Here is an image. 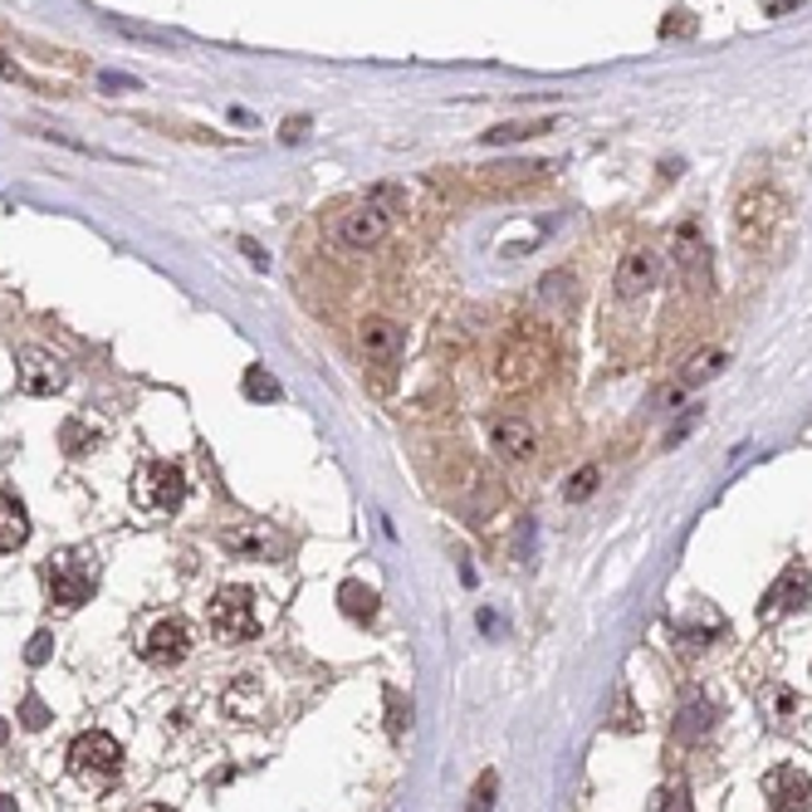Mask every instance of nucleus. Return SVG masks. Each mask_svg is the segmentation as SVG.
I'll list each match as a JSON object with an SVG mask.
<instances>
[{
	"instance_id": "1",
	"label": "nucleus",
	"mask_w": 812,
	"mask_h": 812,
	"mask_svg": "<svg viewBox=\"0 0 812 812\" xmlns=\"http://www.w3.org/2000/svg\"><path fill=\"white\" fill-rule=\"evenodd\" d=\"M548 363H553V343H548V333H539L529 323V329H514L510 339H504L500 357H494V377H500L510 392H519V387L539 382L548 373Z\"/></svg>"
},
{
	"instance_id": "2",
	"label": "nucleus",
	"mask_w": 812,
	"mask_h": 812,
	"mask_svg": "<svg viewBox=\"0 0 812 812\" xmlns=\"http://www.w3.org/2000/svg\"><path fill=\"white\" fill-rule=\"evenodd\" d=\"M45 587L49 603L59 607H83L99 587V558L83 553V548H59V553L45 558Z\"/></svg>"
},
{
	"instance_id": "3",
	"label": "nucleus",
	"mask_w": 812,
	"mask_h": 812,
	"mask_svg": "<svg viewBox=\"0 0 812 812\" xmlns=\"http://www.w3.org/2000/svg\"><path fill=\"white\" fill-rule=\"evenodd\" d=\"M788 220V202L774 192V186H758V192H744L740 206H734V230L748 250H764L774 240V230Z\"/></svg>"
},
{
	"instance_id": "4",
	"label": "nucleus",
	"mask_w": 812,
	"mask_h": 812,
	"mask_svg": "<svg viewBox=\"0 0 812 812\" xmlns=\"http://www.w3.org/2000/svg\"><path fill=\"white\" fill-rule=\"evenodd\" d=\"M69 768H73V778H83V784H93V788L113 784L123 768V744L113 740L108 730H83L79 740L69 744Z\"/></svg>"
},
{
	"instance_id": "5",
	"label": "nucleus",
	"mask_w": 812,
	"mask_h": 812,
	"mask_svg": "<svg viewBox=\"0 0 812 812\" xmlns=\"http://www.w3.org/2000/svg\"><path fill=\"white\" fill-rule=\"evenodd\" d=\"M133 500L142 504V510H152V514L182 510V500H186V474H182V466H172V460H147V466L137 470Z\"/></svg>"
},
{
	"instance_id": "6",
	"label": "nucleus",
	"mask_w": 812,
	"mask_h": 812,
	"mask_svg": "<svg viewBox=\"0 0 812 812\" xmlns=\"http://www.w3.org/2000/svg\"><path fill=\"white\" fill-rule=\"evenodd\" d=\"M210 627H216L220 641H250L260 631V617H255V593L240 583L220 587L216 603H210Z\"/></svg>"
},
{
	"instance_id": "7",
	"label": "nucleus",
	"mask_w": 812,
	"mask_h": 812,
	"mask_svg": "<svg viewBox=\"0 0 812 812\" xmlns=\"http://www.w3.org/2000/svg\"><path fill=\"white\" fill-rule=\"evenodd\" d=\"M768 812H808L812 808V778L798 764H778L764 774Z\"/></svg>"
},
{
	"instance_id": "8",
	"label": "nucleus",
	"mask_w": 812,
	"mask_h": 812,
	"mask_svg": "<svg viewBox=\"0 0 812 812\" xmlns=\"http://www.w3.org/2000/svg\"><path fill=\"white\" fill-rule=\"evenodd\" d=\"M803 607H808V568L788 563L778 573V583L764 593V603H758V621H784L788 611H803Z\"/></svg>"
},
{
	"instance_id": "9",
	"label": "nucleus",
	"mask_w": 812,
	"mask_h": 812,
	"mask_svg": "<svg viewBox=\"0 0 812 812\" xmlns=\"http://www.w3.org/2000/svg\"><path fill=\"white\" fill-rule=\"evenodd\" d=\"M186 651H192V627H186L182 617H162L142 637V661H147V666H176Z\"/></svg>"
},
{
	"instance_id": "10",
	"label": "nucleus",
	"mask_w": 812,
	"mask_h": 812,
	"mask_svg": "<svg viewBox=\"0 0 812 812\" xmlns=\"http://www.w3.org/2000/svg\"><path fill=\"white\" fill-rule=\"evenodd\" d=\"M382 236H387V210H377L373 202H367V206H353V210H343V220H339V240H343L347 250H373Z\"/></svg>"
},
{
	"instance_id": "11",
	"label": "nucleus",
	"mask_w": 812,
	"mask_h": 812,
	"mask_svg": "<svg viewBox=\"0 0 812 812\" xmlns=\"http://www.w3.org/2000/svg\"><path fill=\"white\" fill-rule=\"evenodd\" d=\"M656 279H661L656 250H627V255H621V265H617V294L621 299H637V294L656 289Z\"/></svg>"
},
{
	"instance_id": "12",
	"label": "nucleus",
	"mask_w": 812,
	"mask_h": 812,
	"mask_svg": "<svg viewBox=\"0 0 812 812\" xmlns=\"http://www.w3.org/2000/svg\"><path fill=\"white\" fill-rule=\"evenodd\" d=\"M357 343H363V353L373 357V363H397L407 347V329L392 319H363V329H357Z\"/></svg>"
},
{
	"instance_id": "13",
	"label": "nucleus",
	"mask_w": 812,
	"mask_h": 812,
	"mask_svg": "<svg viewBox=\"0 0 812 812\" xmlns=\"http://www.w3.org/2000/svg\"><path fill=\"white\" fill-rule=\"evenodd\" d=\"M20 387H25L30 397H49L65 387V367L49 353H35V347H30V353H20Z\"/></svg>"
},
{
	"instance_id": "14",
	"label": "nucleus",
	"mask_w": 812,
	"mask_h": 812,
	"mask_svg": "<svg viewBox=\"0 0 812 812\" xmlns=\"http://www.w3.org/2000/svg\"><path fill=\"white\" fill-rule=\"evenodd\" d=\"M490 441L500 446V456H510V460H529L534 446H539V436H534V426L524 416H494Z\"/></svg>"
},
{
	"instance_id": "15",
	"label": "nucleus",
	"mask_w": 812,
	"mask_h": 812,
	"mask_svg": "<svg viewBox=\"0 0 812 812\" xmlns=\"http://www.w3.org/2000/svg\"><path fill=\"white\" fill-rule=\"evenodd\" d=\"M30 539V514L10 490H0V553H15Z\"/></svg>"
},
{
	"instance_id": "16",
	"label": "nucleus",
	"mask_w": 812,
	"mask_h": 812,
	"mask_svg": "<svg viewBox=\"0 0 812 812\" xmlns=\"http://www.w3.org/2000/svg\"><path fill=\"white\" fill-rule=\"evenodd\" d=\"M339 607H343L353 621H373L377 593H373V587H363V583H343V587H339Z\"/></svg>"
},
{
	"instance_id": "17",
	"label": "nucleus",
	"mask_w": 812,
	"mask_h": 812,
	"mask_svg": "<svg viewBox=\"0 0 812 812\" xmlns=\"http://www.w3.org/2000/svg\"><path fill=\"white\" fill-rule=\"evenodd\" d=\"M724 367V353L720 347H705V353H695L690 363L681 367V387H700V382H710L714 373H720Z\"/></svg>"
},
{
	"instance_id": "18",
	"label": "nucleus",
	"mask_w": 812,
	"mask_h": 812,
	"mask_svg": "<svg viewBox=\"0 0 812 812\" xmlns=\"http://www.w3.org/2000/svg\"><path fill=\"white\" fill-rule=\"evenodd\" d=\"M710 714H714L710 700H705V695H695V700L676 714V734H681V740H695V734H705V730H710Z\"/></svg>"
},
{
	"instance_id": "19",
	"label": "nucleus",
	"mask_w": 812,
	"mask_h": 812,
	"mask_svg": "<svg viewBox=\"0 0 812 812\" xmlns=\"http://www.w3.org/2000/svg\"><path fill=\"white\" fill-rule=\"evenodd\" d=\"M59 446H65V456H83V450L99 446V431H89L83 421H65L59 426Z\"/></svg>"
},
{
	"instance_id": "20",
	"label": "nucleus",
	"mask_w": 812,
	"mask_h": 812,
	"mask_svg": "<svg viewBox=\"0 0 812 812\" xmlns=\"http://www.w3.org/2000/svg\"><path fill=\"white\" fill-rule=\"evenodd\" d=\"M245 397H250V402H279V382H274L265 367H250V373H245Z\"/></svg>"
},
{
	"instance_id": "21",
	"label": "nucleus",
	"mask_w": 812,
	"mask_h": 812,
	"mask_svg": "<svg viewBox=\"0 0 812 812\" xmlns=\"http://www.w3.org/2000/svg\"><path fill=\"white\" fill-rule=\"evenodd\" d=\"M676 260H690L695 270H705V240H700V230L695 226H685V230H676Z\"/></svg>"
},
{
	"instance_id": "22",
	"label": "nucleus",
	"mask_w": 812,
	"mask_h": 812,
	"mask_svg": "<svg viewBox=\"0 0 812 812\" xmlns=\"http://www.w3.org/2000/svg\"><path fill=\"white\" fill-rule=\"evenodd\" d=\"M651 812H695V803H690V793H685V784H666L651 798Z\"/></svg>"
},
{
	"instance_id": "23",
	"label": "nucleus",
	"mask_w": 812,
	"mask_h": 812,
	"mask_svg": "<svg viewBox=\"0 0 812 812\" xmlns=\"http://www.w3.org/2000/svg\"><path fill=\"white\" fill-rule=\"evenodd\" d=\"M544 128H553V123H510V128L484 133V142H514V137H539Z\"/></svg>"
},
{
	"instance_id": "24",
	"label": "nucleus",
	"mask_w": 812,
	"mask_h": 812,
	"mask_svg": "<svg viewBox=\"0 0 812 812\" xmlns=\"http://www.w3.org/2000/svg\"><path fill=\"white\" fill-rule=\"evenodd\" d=\"M593 484H597V466H583L573 474V480H568V490H563V500H587V494H593Z\"/></svg>"
},
{
	"instance_id": "25",
	"label": "nucleus",
	"mask_w": 812,
	"mask_h": 812,
	"mask_svg": "<svg viewBox=\"0 0 812 812\" xmlns=\"http://www.w3.org/2000/svg\"><path fill=\"white\" fill-rule=\"evenodd\" d=\"M470 812H494V774H480V778H474Z\"/></svg>"
},
{
	"instance_id": "26",
	"label": "nucleus",
	"mask_w": 812,
	"mask_h": 812,
	"mask_svg": "<svg viewBox=\"0 0 812 812\" xmlns=\"http://www.w3.org/2000/svg\"><path fill=\"white\" fill-rule=\"evenodd\" d=\"M387 710H392V720H387V724H392V734H402L407 724H411V705L402 710V695H397V690H387Z\"/></svg>"
},
{
	"instance_id": "27",
	"label": "nucleus",
	"mask_w": 812,
	"mask_h": 812,
	"mask_svg": "<svg viewBox=\"0 0 812 812\" xmlns=\"http://www.w3.org/2000/svg\"><path fill=\"white\" fill-rule=\"evenodd\" d=\"M20 714H25V730H45V724H49V710L35 700V695L25 700V710H20Z\"/></svg>"
},
{
	"instance_id": "28",
	"label": "nucleus",
	"mask_w": 812,
	"mask_h": 812,
	"mask_svg": "<svg viewBox=\"0 0 812 812\" xmlns=\"http://www.w3.org/2000/svg\"><path fill=\"white\" fill-rule=\"evenodd\" d=\"M617 730H637V714H631V695L627 690H617Z\"/></svg>"
},
{
	"instance_id": "29",
	"label": "nucleus",
	"mask_w": 812,
	"mask_h": 812,
	"mask_svg": "<svg viewBox=\"0 0 812 812\" xmlns=\"http://www.w3.org/2000/svg\"><path fill=\"white\" fill-rule=\"evenodd\" d=\"M690 30H695V20L685 15V10H671V20L661 25V35H690Z\"/></svg>"
},
{
	"instance_id": "30",
	"label": "nucleus",
	"mask_w": 812,
	"mask_h": 812,
	"mask_svg": "<svg viewBox=\"0 0 812 812\" xmlns=\"http://www.w3.org/2000/svg\"><path fill=\"white\" fill-rule=\"evenodd\" d=\"M49 641H55V637H49V631H39V637L30 641V651H25V656H30V666H39V661L49 656Z\"/></svg>"
},
{
	"instance_id": "31",
	"label": "nucleus",
	"mask_w": 812,
	"mask_h": 812,
	"mask_svg": "<svg viewBox=\"0 0 812 812\" xmlns=\"http://www.w3.org/2000/svg\"><path fill=\"white\" fill-rule=\"evenodd\" d=\"M304 128H309V118H294V123H284V142H299Z\"/></svg>"
},
{
	"instance_id": "32",
	"label": "nucleus",
	"mask_w": 812,
	"mask_h": 812,
	"mask_svg": "<svg viewBox=\"0 0 812 812\" xmlns=\"http://www.w3.org/2000/svg\"><path fill=\"white\" fill-rule=\"evenodd\" d=\"M764 5H768V15H784L788 5H803V0H764Z\"/></svg>"
},
{
	"instance_id": "33",
	"label": "nucleus",
	"mask_w": 812,
	"mask_h": 812,
	"mask_svg": "<svg viewBox=\"0 0 812 812\" xmlns=\"http://www.w3.org/2000/svg\"><path fill=\"white\" fill-rule=\"evenodd\" d=\"M0 812H15V798H0Z\"/></svg>"
},
{
	"instance_id": "34",
	"label": "nucleus",
	"mask_w": 812,
	"mask_h": 812,
	"mask_svg": "<svg viewBox=\"0 0 812 812\" xmlns=\"http://www.w3.org/2000/svg\"><path fill=\"white\" fill-rule=\"evenodd\" d=\"M142 812H172V808H142Z\"/></svg>"
},
{
	"instance_id": "35",
	"label": "nucleus",
	"mask_w": 812,
	"mask_h": 812,
	"mask_svg": "<svg viewBox=\"0 0 812 812\" xmlns=\"http://www.w3.org/2000/svg\"><path fill=\"white\" fill-rule=\"evenodd\" d=\"M0 740H5V724H0Z\"/></svg>"
}]
</instances>
